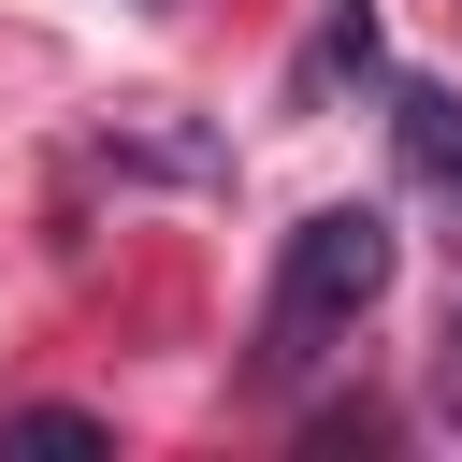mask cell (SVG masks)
I'll list each match as a JSON object with an SVG mask.
<instances>
[{
	"label": "cell",
	"mask_w": 462,
	"mask_h": 462,
	"mask_svg": "<svg viewBox=\"0 0 462 462\" xmlns=\"http://www.w3.org/2000/svg\"><path fill=\"white\" fill-rule=\"evenodd\" d=\"M390 260H404V231H390L375 202H318V217H289V231H274V289H260V375L332 361V346L390 303Z\"/></svg>",
	"instance_id": "6da1fadb"
},
{
	"label": "cell",
	"mask_w": 462,
	"mask_h": 462,
	"mask_svg": "<svg viewBox=\"0 0 462 462\" xmlns=\"http://www.w3.org/2000/svg\"><path fill=\"white\" fill-rule=\"evenodd\" d=\"M390 144L433 202H462V87H390Z\"/></svg>",
	"instance_id": "7a4b0ae2"
},
{
	"label": "cell",
	"mask_w": 462,
	"mask_h": 462,
	"mask_svg": "<svg viewBox=\"0 0 462 462\" xmlns=\"http://www.w3.org/2000/svg\"><path fill=\"white\" fill-rule=\"evenodd\" d=\"M448 346H462V318H448Z\"/></svg>",
	"instance_id": "3957f363"
}]
</instances>
